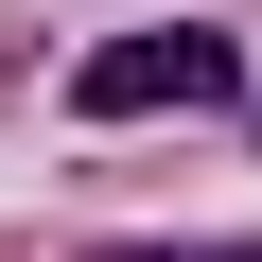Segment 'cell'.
I'll use <instances>...</instances> for the list:
<instances>
[{"label":"cell","instance_id":"cell-1","mask_svg":"<svg viewBox=\"0 0 262 262\" xmlns=\"http://www.w3.org/2000/svg\"><path fill=\"white\" fill-rule=\"evenodd\" d=\"M227 88H245V53L210 18H140V35H105L70 70V122H175V105H227Z\"/></svg>","mask_w":262,"mask_h":262},{"label":"cell","instance_id":"cell-2","mask_svg":"<svg viewBox=\"0 0 262 262\" xmlns=\"http://www.w3.org/2000/svg\"><path fill=\"white\" fill-rule=\"evenodd\" d=\"M70 262H262V245H70Z\"/></svg>","mask_w":262,"mask_h":262}]
</instances>
